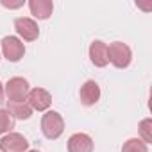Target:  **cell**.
Masks as SVG:
<instances>
[{
    "mask_svg": "<svg viewBox=\"0 0 152 152\" xmlns=\"http://www.w3.org/2000/svg\"><path fill=\"white\" fill-rule=\"evenodd\" d=\"M31 88L27 79L23 77H13L6 83L4 86V95L7 97V104H18V102H25L27 95H29Z\"/></svg>",
    "mask_w": 152,
    "mask_h": 152,
    "instance_id": "1",
    "label": "cell"
},
{
    "mask_svg": "<svg viewBox=\"0 0 152 152\" xmlns=\"http://www.w3.org/2000/svg\"><path fill=\"white\" fill-rule=\"evenodd\" d=\"M29 141L20 132H7L0 140V152H27Z\"/></svg>",
    "mask_w": 152,
    "mask_h": 152,
    "instance_id": "5",
    "label": "cell"
},
{
    "mask_svg": "<svg viewBox=\"0 0 152 152\" xmlns=\"http://www.w3.org/2000/svg\"><path fill=\"white\" fill-rule=\"evenodd\" d=\"M79 99H81V104L86 107L95 106L100 100V86L95 81H86L79 90Z\"/></svg>",
    "mask_w": 152,
    "mask_h": 152,
    "instance_id": "8",
    "label": "cell"
},
{
    "mask_svg": "<svg viewBox=\"0 0 152 152\" xmlns=\"http://www.w3.org/2000/svg\"><path fill=\"white\" fill-rule=\"evenodd\" d=\"M90 61L97 66V68H104L109 64L107 59V45L104 41H93L90 45Z\"/></svg>",
    "mask_w": 152,
    "mask_h": 152,
    "instance_id": "10",
    "label": "cell"
},
{
    "mask_svg": "<svg viewBox=\"0 0 152 152\" xmlns=\"http://www.w3.org/2000/svg\"><path fill=\"white\" fill-rule=\"evenodd\" d=\"M138 132L143 143H152V118H143L138 125Z\"/></svg>",
    "mask_w": 152,
    "mask_h": 152,
    "instance_id": "13",
    "label": "cell"
},
{
    "mask_svg": "<svg viewBox=\"0 0 152 152\" xmlns=\"http://www.w3.org/2000/svg\"><path fill=\"white\" fill-rule=\"evenodd\" d=\"M15 129V118L7 109H0V134H7Z\"/></svg>",
    "mask_w": 152,
    "mask_h": 152,
    "instance_id": "14",
    "label": "cell"
},
{
    "mask_svg": "<svg viewBox=\"0 0 152 152\" xmlns=\"http://www.w3.org/2000/svg\"><path fill=\"white\" fill-rule=\"evenodd\" d=\"M0 54H2V52H0Z\"/></svg>",
    "mask_w": 152,
    "mask_h": 152,
    "instance_id": "19",
    "label": "cell"
},
{
    "mask_svg": "<svg viewBox=\"0 0 152 152\" xmlns=\"http://www.w3.org/2000/svg\"><path fill=\"white\" fill-rule=\"evenodd\" d=\"M0 52H2V56L7 61L18 63L25 56V45L16 36H6L2 41H0Z\"/></svg>",
    "mask_w": 152,
    "mask_h": 152,
    "instance_id": "4",
    "label": "cell"
},
{
    "mask_svg": "<svg viewBox=\"0 0 152 152\" xmlns=\"http://www.w3.org/2000/svg\"><path fill=\"white\" fill-rule=\"evenodd\" d=\"M122 152H148V145L143 143L140 138H131L124 143Z\"/></svg>",
    "mask_w": 152,
    "mask_h": 152,
    "instance_id": "15",
    "label": "cell"
},
{
    "mask_svg": "<svg viewBox=\"0 0 152 152\" xmlns=\"http://www.w3.org/2000/svg\"><path fill=\"white\" fill-rule=\"evenodd\" d=\"M15 31L16 34L23 39V41H34L38 39L39 36V27L38 23L32 20V18H25V16H20L15 20Z\"/></svg>",
    "mask_w": 152,
    "mask_h": 152,
    "instance_id": "6",
    "label": "cell"
},
{
    "mask_svg": "<svg viewBox=\"0 0 152 152\" xmlns=\"http://www.w3.org/2000/svg\"><path fill=\"white\" fill-rule=\"evenodd\" d=\"M7 111L11 113L13 118L18 120H29L32 116V109L29 107L27 102H18V104H7Z\"/></svg>",
    "mask_w": 152,
    "mask_h": 152,
    "instance_id": "12",
    "label": "cell"
},
{
    "mask_svg": "<svg viewBox=\"0 0 152 152\" xmlns=\"http://www.w3.org/2000/svg\"><path fill=\"white\" fill-rule=\"evenodd\" d=\"M68 152H93V140L84 132H75L68 140Z\"/></svg>",
    "mask_w": 152,
    "mask_h": 152,
    "instance_id": "9",
    "label": "cell"
},
{
    "mask_svg": "<svg viewBox=\"0 0 152 152\" xmlns=\"http://www.w3.org/2000/svg\"><path fill=\"white\" fill-rule=\"evenodd\" d=\"M107 59H109V63H111L115 68L124 70V68H127V66L131 64V61H132V52H131V48H129L125 43L115 41V43H111V45L107 47Z\"/></svg>",
    "mask_w": 152,
    "mask_h": 152,
    "instance_id": "3",
    "label": "cell"
},
{
    "mask_svg": "<svg viewBox=\"0 0 152 152\" xmlns=\"http://www.w3.org/2000/svg\"><path fill=\"white\" fill-rule=\"evenodd\" d=\"M64 131V120L57 111H45L41 116V132L47 140H57Z\"/></svg>",
    "mask_w": 152,
    "mask_h": 152,
    "instance_id": "2",
    "label": "cell"
},
{
    "mask_svg": "<svg viewBox=\"0 0 152 152\" xmlns=\"http://www.w3.org/2000/svg\"><path fill=\"white\" fill-rule=\"evenodd\" d=\"M2 6L7 9H16V7H22L23 2H6V0H2Z\"/></svg>",
    "mask_w": 152,
    "mask_h": 152,
    "instance_id": "16",
    "label": "cell"
},
{
    "mask_svg": "<svg viewBox=\"0 0 152 152\" xmlns=\"http://www.w3.org/2000/svg\"><path fill=\"white\" fill-rule=\"evenodd\" d=\"M4 99H6V95H4V84L0 83V104L4 102Z\"/></svg>",
    "mask_w": 152,
    "mask_h": 152,
    "instance_id": "17",
    "label": "cell"
},
{
    "mask_svg": "<svg viewBox=\"0 0 152 152\" xmlns=\"http://www.w3.org/2000/svg\"><path fill=\"white\" fill-rule=\"evenodd\" d=\"M25 102L29 104V107L32 111H48V107L52 104V95L43 88H34L29 91Z\"/></svg>",
    "mask_w": 152,
    "mask_h": 152,
    "instance_id": "7",
    "label": "cell"
},
{
    "mask_svg": "<svg viewBox=\"0 0 152 152\" xmlns=\"http://www.w3.org/2000/svg\"><path fill=\"white\" fill-rule=\"evenodd\" d=\"M31 15L38 20H48L54 13V4L50 0H31L29 2Z\"/></svg>",
    "mask_w": 152,
    "mask_h": 152,
    "instance_id": "11",
    "label": "cell"
},
{
    "mask_svg": "<svg viewBox=\"0 0 152 152\" xmlns=\"http://www.w3.org/2000/svg\"><path fill=\"white\" fill-rule=\"evenodd\" d=\"M27 152H39V150H27Z\"/></svg>",
    "mask_w": 152,
    "mask_h": 152,
    "instance_id": "18",
    "label": "cell"
}]
</instances>
